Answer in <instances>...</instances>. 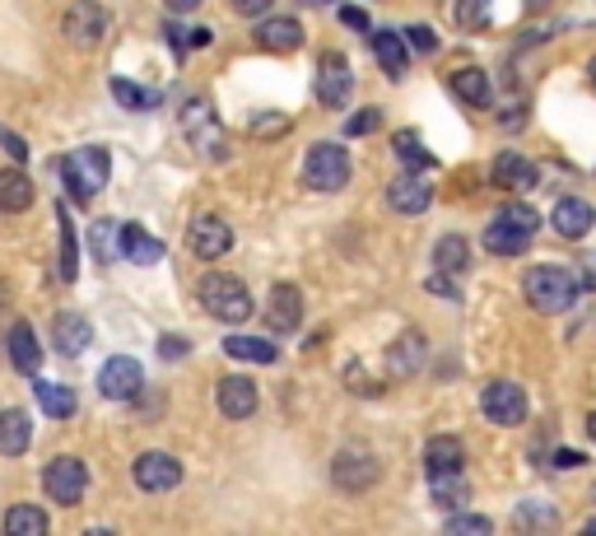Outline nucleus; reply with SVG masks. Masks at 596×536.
Instances as JSON below:
<instances>
[{"mask_svg":"<svg viewBox=\"0 0 596 536\" xmlns=\"http://www.w3.org/2000/svg\"><path fill=\"white\" fill-rule=\"evenodd\" d=\"M182 141L201 154L205 164H224L229 159V135H224L219 127V112H215V103H210L205 94H191L182 103Z\"/></svg>","mask_w":596,"mask_h":536,"instance_id":"obj_1","label":"nucleus"},{"mask_svg":"<svg viewBox=\"0 0 596 536\" xmlns=\"http://www.w3.org/2000/svg\"><path fill=\"white\" fill-rule=\"evenodd\" d=\"M536 234H540V215L532 211L527 201H513V205H503V215L489 219L485 248L494 257H522L536 243Z\"/></svg>","mask_w":596,"mask_h":536,"instance_id":"obj_2","label":"nucleus"},{"mask_svg":"<svg viewBox=\"0 0 596 536\" xmlns=\"http://www.w3.org/2000/svg\"><path fill=\"white\" fill-rule=\"evenodd\" d=\"M522 294H527V303L536 308V313L555 318L577 299V281L564 266H532L527 275H522Z\"/></svg>","mask_w":596,"mask_h":536,"instance_id":"obj_3","label":"nucleus"},{"mask_svg":"<svg viewBox=\"0 0 596 536\" xmlns=\"http://www.w3.org/2000/svg\"><path fill=\"white\" fill-rule=\"evenodd\" d=\"M108 172H112L108 150H98V145H84V150H75V154H65V159H61V182H65V192L75 196V205L94 201L103 187H108Z\"/></svg>","mask_w":596,"mask_h":536,"instance_id":"obj_4","label":"nucleus"},{"mask_svg":"<svg viewBox=\"0 0 596 536\" xmlns=\"http://www.w3.org/2000/svg\"><path fill=\"white\" fill-rule=\"evenodd\" d=\"M201 308L219 322H248L252 318V294L238 275H205L201 281Z\"/></svg>","mask_w":596,"mask_h":536,"instance_id":"obj_5","label":"nucleus"},{"mask_svg":"<svg viewBox=\"0 0 596 536\" xmlns=\"http://www.w3.org/2000/svg\"><path fill=\"white\" fill-rule=\"evenodd\" d=\"M303 182L312 192H341L349 182V154L336 141H318L303 154Z\"/></svg>","mask_w":596,"mask_h":536,"instance_id":"obj_6","label":"nucleus"},{"mask_svg":"<svg viewBox=\"0 0 596 536\" xmlns=\"http://www.w3.org/2000/svg\"><path fill=\"white\" fill-rule=\"evenodd\" d=\"M43 486H47V499H51V504L75 509L80 499H84V490H90V466H84L80 457L61 453V457H51V462H47Z\"/></svg>","mask_w":596,"mask_h":536,"instance_id":"obj_7","label":"nucleus"},{"mask_svg":"<svg viewBox=\"0 0 596 536\" xmlns=\"http://www.w3.org/2000/svg\"><path fill=\"white\" fill-rule=\"evenodd\" d=\"M480 410H485V420L489 425H503V429H517V425H527V392H522L517 383H508V378H499V383H489L480 392Z\"/></svg>","mask_w":596,"mask_h":536,"instance_id":"obj_8","label":"nucleus"},{"mask_svg":"<svg viewBox=\"0 0 596 536\" xmlns=\"http://www.w3.org/2000/svg\"><path fill=\"white\" fill-rule=\"evenodd\" d=\"M61 33H65V43H75L80 51H94L108 38V10H103L98 0H75L61 20Z\"/></svg>","mask_w":596,"mask_h":536,"instance_id":"obj_9","label":"nucleus"},{"mask_svg":"<svg viewBox=\"0 0 596 536\" xmlns=\"http://www.w3.org/2000/svg\"><path fill=\"white\" fill-rule=\"evenodd\" d=\"M378 476H382V466L373 453H363V448H345V453H336V462H331V480H336V490H345V495L373 490Z\"/></svg>","mask_w":596,"mask_h":536,"instance_id":"obj_10","label":"nucleus"},{"mask_svg":"<svg viewBox=\"0 0 596 536\" xmlns=\"http://www.w3.org/2000/svg\"><path fill=\"white\" fill-rule=\"evenodd\" d=\"M312 90H318V103L322 108H345L349 94H355V71H349V61L341 51H326L318 61V80H312Z\"/></svg>","mask_w":596,"mask_h":536,"instance_id":"obj_11","label":"nucleus"},{"mask_svg":"<svg viewBox=\"0 0 596 536\" xmlns=\"http://www.w3.org/2000/svg\"><path fill=\"white\" fill-rule=\"evenodd\" d=\"M131 476L145 495H168V490L182 486V462L172 453H140L135 466H131Z\"/></svg>","mask_w":596,"mask_h":536,"instance_id":"obj_12","label":"nucleus"},{"mask_svg":"<svg viewBox=\"0 0 596 536\" xmlns=\"http://www.w3.org/2000/svg\"><path fill=\"white\" fill-rule=\"evenodd\" d=\"M140 388H145V369H140L131 355H112L108 365L98 369V392L108 396V402H135Z\"/></svg>","mask_w":596,"mask_h":536,"instance_id":"obj_13","label":"nucleus"},{"mask_svg":"<svg viewBox=\"0 0 596 536\" xmlns=\"http://www.w3.org/2000/svg\"><path fill=\"white\" fill-rule=\"evenodd\" d=\"M187 248L196 252L201 262H219V257L234 248L229 219H219V215H196V219H191V229H187Z\"/></svg>","mask_w":596,"mask_h":536,"instance_id":"obj_14","label":"nucleus"},{"mask_svg":"<svg viewBox=\"0 0 596 536\" xmlns=\"http://www.w3.org/2000/svg\"><path fill=\"white\" fill-rule=\"evenodd\" d=\"M298 322H303V294H298V285H289V281L271 285V294H266V326L275 336H289V332H298Z\"/></svg>","mask_w":596,"mask_h":536,"instance_id":"obj_15","label":"nucleus"},{"mask_svg":"<svg viewBox=\"0 0 596 536\" xmlns=\"http://www.w3.org/2000/svg\"><path fill=\"white\" fill-rule=\"evenodd\" d=\"M252 43L261 51H298L303 47V24L289 20V14H271V20H261L252 28Z\"/></svg>","mask_w":596,"mask_h":536,"instance_id":"obj_16","label":"nucleus"},{"mask_svg":"<svg viewBox=\"0 0 596 536\" xmlns=\"http://www.w3.org/2000/svg\"><path fill=\"white\" fill-rule=\"evenodd\" d=\"M51 345H57L65 359L84 355L94 345V322L84 313H57V322H51Z\"/></svg>","mask_w":596,"mask_h":536,"instance_id":"obj_17","label":"nucleus"},{"mask_svg":"<svg viewBox=\"0 0 596 536\" xmlns=\"http://www.w3.org/2000/svg\"><path fill=\"white\" fill-rule=\"evenodd\" d=\"M425 359H429L425 332H401L392 341V350H388V373L392 378H415L419 369H425Z\"/></svg>","mask_w":596,"mask_h":536,"instance_id":"obj_18","label":"nucleus"},{"mask_svg":"<svg viewBox=\"0 0 596 536\" xmlns=\"http://www.w3.org/2000/svg\"><path fill=\"white\" fill-rule=\"evenodd\" d=\"M388 205L396 215H425L429 205H433V187L419 178V172H406V178H396L388 187Z\"/></svg>","mask_w":596,"mask_h":536,"instance_id":"obj_19","label":"nucleus"},{"mask_svg":"<svg viewBox=\"0 0 596 536\" xmlns=\"http://www.w3.org/2000/svg\"><path fill=\"white\" fill-rule=\"evenodd\" d=\"M5 350H10V365L20 369V373H28V378L43 373V345H38V332H33L28 322H14V326H10Z\"/></svg>","mask_w":596,"mask_h":536,"instance_id":"obj_20","label":"nucleus"},{"mask_svg":"<svg viewBox=\"0 0 596 536\" xmlns=\"http://www.w3.org/2000/svg\"><path fill=\"white\" fill-rule=\"evenodd\" d=\"M550 224H555L559 238H587L592 224H596V211H592V201H583V196H564L555 205Z\"/></svg>","mask_w":596,"mask_h":536,"instance_id":"obj_21","label":"nucleus"},{"mask_svg":"<svg viewBox=\"0 0 596 536\" xmlns=\"http://www.w3.org/2000/svg\"><path fill=\"white\" fill-rule=\"evenodd\" d=\"M466 466V443L457 434H433L425 443V472L429 476H448V472H462Z\"/></svg>","mask_w":596,"mask_h":536,"instance_id":"obj_22","label":"nucleus"},{"mask_svg":"<svg viewBox=\"0 0 596 536\" xmlns=\"http://www.w3.org/2000/svg\"><path fill=\"white\" fill-rule=\"evenodd\" d=\"M215 406H219V415H229V420H248V415L257 410V388L248 383V378H219Z\"/></svg>","mask_w":596,"mask_h":536,"instance_id":"obj_23","label":"nucleus"},{"mask_svg":"<svg viewBox=\"0 0 596 536\" xmlns=\"http://www.w3.org/2000/svg\"><path fill=\"white\" fill-rule=\"evenodd\" d=\"M121 257L135 266H154V262H164V243L145 224H121Z\"/></svg>","mask_w":596,"mask_h":536,"instance_id":"obj_24","label":"nucleus"},{"mask_svg":"<svg viewBox=\"0 0 596 536\" xmlns=\"http://www.w3.org/2000/svg\"><path fill=\"white\" fill-rule=\"evenodd\" d=\"M489 178H494L499 187H508V192H532V187L540 182V168L532 159H522V154H499Z\"/></svg>","mask_w":596,"mask_h":536,"instance_id":"obj_25","label":"nucleus"},{"mask_svg":"<svg viewBox=\"0 0 596 536\" xmlns=\"http://www.w3.org/2000/svg\"><path fill=\"white\" fill-rule=\"evenodd\" d=\"M33 178L24 168H0V211L5 215H24L28 205H33Z\"/></svg>","mask_w":596,"mask_h":536,"instance_id":"obj_26","label":"nucleus"},{"mask_svg":"<svg viewBox=\"0 0 596 536\" xmlns=\"http://www.w3.org/2000/svg\"><path fill=\"white\" fill-rule=\"evenodd\" d=\"M448 84H452V94H457L466 108H489V103H494V84H489V75L480 71V65H462Z\"/></svg>","mask_w":596,"mask_h":536,"instance_id":"obj_27","label":"nucleus"},{"mask_svg":"<svg viewBox=\"0 0 596 536\" xmlns=\"http://www.w3.org/2000/svg\"><path fill=\"white\" fill-rule=\"evenodd\" d=\"M33 396H38V406L51 415V420H70L75 415V388L65 383H47V378H33Z\"/></svg>","mask_w":596,"mask_h":536,"instance_id":"obj_28","label":"nucleus"},{"mask_svg":"<svg viewBox=\"0 0 596 536\" xmlns=\"http://www.w3.org/2000/svg\"><path fill=\"white\" fill-rule=\"evenodd\" d=\"M373 57H378V65L382 71H388L392 80H401L406 75V65H410V51H406V38H401V33H373Z\"/></svg>","mask_w":596,"mask_h":536,"instance_id":"obj_29","label":"nucleus"},{"mask_svg":"<svg viewBox=\"0 0 596 536\" xmlns=\"http://www.w3.org/2000/svg\"><path fill=\"white\" fill-rule=\"evenodd\" d=\"M33 439V425H28V415L24 410H0V457H20L24 448Z\"/></svg>","mask_w":596,"mask_h":536,"instance_id":"obj_30","label":"nucleus"},{"mask_svg":"<svg viewBox=\"0 0 596 536\" xmlns=\"http://www.w3.org/2000/svg\"><path fill=\"white\" fill-rule=\"evenodd\" d=\"M433 266L443 271V275H466L470 266V248H466V238L462 234H443L433 243Z\"/></svg>","mask_w":596,"mask_h":536,"instance_id":"obj_31","label":"nucleus"},{"mask_svg":"<svg viewBox=\"0 0 596 536\" xmlns=\"http://www.w3.org/2000/svg\"><path fill=\"white\" fill-rule=\"evenodd\" d=\"M90 248H94V262H98V266H112L117 252H121V224L94 219V224H90Z\"/></svg>","mask_w":596,"mask_h":536,"instance_id":"obj_32","label":"nucleus"},{"mask_svg":"<svg viewBox=\"0 0 596 536\" xmlns=\"http://www.w3.org/2000/svg\"><path fill=\"white\" fill-rule=\"evenodd\" d=\"M224 355L248 359V365H275V359H279L275 345L261 341V336H224Z\"/></svg>","mask_w":596,"mask_h":536,"instance_id":"obj_33","label":"nucleus"},{"mask_svg":"<svg viewBox=\"0 0 596 536\" xmlns=\"http://www.w3.org/2000/svg\"><path fill=\"white\" fill-rule=\"evenodd\" d=\"M429 495L438 509H462L470 499V486L462 480V472H448V476H429Z\"/></svg>","mask_w":596,"mask_h":536,"instance_id":"obj_34","label":"nucleus"},{"mask_svg":"<svg viewBox=\"0 0 596 536\" xmlns=\"http://www.w3.org/2000/svg\"><path fill=\"white\" fill-rule=\"evenodd\" d=\"M57 224H61V281L80 275V243H75V224H70V205H57Z\"/></svg>","mask_w":596,"mask_h":536,"instance_id":"obj_35","label":"nucleus"},{"mask_svg":"<svg viewBox=\"0 0 596 536\" xmlns=\"http://www.w3.org/2000/svg\"><path fill=\"white\" fill-rule=\"evenodd\" d=\"M51 523H47V513L38 509V504H14L10 513H5V532L10 536H43Z\"/></svg>","mask_w":596,"mask_h":536,"instance_id":"obj_36","label":"nucleus"},{"mask_svg":"<svg viewBox=\"0 0 596 536\" xmlns=\"http://www.w3.org/2000/svg\"><path fill=\"white\" fill-rule=\"evenodd\" d=\"M452 20H457L462 33H485L489 20H494V5H489V0H457V5H452Z\"/></svg>","mask_w":596,"mask_h":536,"instance_id":"obj_37","label":"nucleus"},{"mask_svg":"<svg viewBox=\"0 0 596 536\" xmlns=\"http://www.w3.org/2000/svg\"><path fill=\"white\" fill-rule=\"evenodd\" d=\"M392 150L401 154V164H406L410 172H425V168H433V164H438L433 154H429L425 145H419V135H415V131H401L396 141H392Z\"/></svg>","mask_w":596,"mask_h":536,"instance_id":"obj_38","label":"nucleus"},{"mask_svg":"<svg viewBox=\"0 0 596 536\" xmlns=\"http://www.w3.org/2000/svg\"><path fill=\"white\" fill-rule=\"evenodd\" d=\"M112 98L121 103V108H131V112H140V108H154V103H159V94H150V90H140L135 80H121V75H112Z\"/></svg>","mask_w":596,"mask_h":536,"instance_id":"obj_39","label":"nucleus"},{"mask_svg":"<svg viewBox=\"0 0 596 536\" xmlns=\"http://www.w3.org/2000/svg\"><path fill=\"white\" fill-rule=\"evenodd\" d=\"M289 112H252L248 117V131L257 135V141H279V135H289Z\"/></svg>","mask_w":596,"mask_h":536,"instance_id":"obj_40","label":"nucleus"},{"mask_svg":"<svg viewBox=\"0 0 596 536\" xmlns=\"http://www.w3.org/2000/svg\"><path fill=\"white\" fill-rule=\"evenodd\" d=\"M448 532L452 536H489L494 523H489V517H476V513H457V517H448Z\"/></svg>","mask_w":596,"mask_h":536,"instance_id":"obj_41","label":"nucleus"},{"mask_svg":"<svg viewBox=\"0 0 596 536\" xmlns=\"http://www.w3.org/2000/svg\"><path fill=\"white\" fill-rule=\"evenodd\" d=\"M345 388L355 392V396H378V392H382V388L373 383V378L363 373V365H359V359H349V365H345Z\"/></svg>","mask_w":596,"mask_h":536,"instance_id":"obj_42","label":"nucleus"},{"mask_svg":"<svg viewBox=\"0 0 596 536\" xmlns=\"http://www.w3.org/2000/svg\"><path fill=\"white\" fill-rule=\"evenodd\" d=\"M382 127V112L378 108H363V112H355L345 122V135H368V131H378Z\"/></svg>","mask_w":596,"mask_h":536,"instance_id":"obj_43","label":"nucleus"},{"mask_svg":"<svg viewBox=\"0 0 596 536\" xmlns=\"http://www.w3.org/2000/svg\"><path fill=\"white\" fill-rule=\"evenodd\" d=\"M517 523H522V527H532V523H540V527H555V523H559V513H555V509L522 504V509H517Z\"/></svg>","mask_w":596,"mask_h":536,"instance_id":"obj_44","label":"nucleus"},{"mask_svg":"<svg viewBox=\"0 0 596 536\" xmlns=\"http://www.w3.org/2000/svg\"><path fill=\"white\" fill-rule=\"evenodd\" d=\"M406 43H410L415 51H425V57H429V51H438V33H433L429 24H415V28L406 33Z\"/></svg>","mask_w":596,"mask_h":536,"instance_id":"obj_45","label":"nucleus"},{"mask_svg":"<svg viewBox=\"0 0 596 536\" xmlns=\"http://www.w3.org/2000/svg\"><path fill=\"white\" fill-rule=\"evenodd\" d=\"M159 355H164V359H187V355H191V341L168 332V336H159Z\"/></svg>","mask_w":596,"mask_h":536,"instance_id":"obj_46","label":"nucleus"},{"mask_svg":"<svg viewBox=\"0 0 596 536\" xmlns=\"http://www.w3.org/2000/svg\"><path fill=\"white\" fill-rule=\"evenodd\" d=\"M0 150H5V154H10V159H14V164H24V159H28V150H24V141H20V135H14V131H5V127H0Z\"/></svg>","mask_w":596,"mask_h":536,"instance_id":"obj_47","label":"nucleus"},{"mask_svg":"<svg viewBox=\"0 0 596 536\" xmlns=\"http://www.w3.org/2000/svg\"><path fill=\"white\" fill-rule=\"evenodd\" d=\"M341 24L355 28V33H368V14H363L359 5H345V10H341Z\"/></svg>","mask_w":596,"mask_h":536,"instance_id":"obj_48","label":"nucleus"},{"mask_svg":"<svg viewBox=\"0 0 596 536\" xmlns=\"http://www.w3.org/2000/svg\"><path fill=\"white\" fill-rule=\"evenodd\" d=\"M271 5H275V0H234V10L248 14V20H261V14H266Z\"/></svg>","mask_w":596,"mask_h":536,"instance_id":"obj_49","label":"nucleus"},{"mask_svg":"<svg viewBox=\"0 0 596 536\" xmlns=\"http://www.w3.org/2000/svg\"><path fill=\"white\" fill-rule=\"evenodd\" d=\"M587 457L583 453H573V448H559V453H555V466H559V472H573V466H583Z\"/></svg>","mask_w":596,"mask_h":536,"instance_id":"obj_50","label":"nucleus"},{"mask_svg":"<svg viewBox=\"0 0 596 536\" xmlns=\"http://www.w3.org/2000/svg\"><path fill=\"white\" fill-rule=\"evenodd\" d=\"M429 289H433V294H448V299H457V289H452V281H443V271H438L433 281H429Z\"/></svg>","mask_w":596,"mask_h":536,"instance_id":"obj_51","label":"nucleus"},{"mask_svg":"<svg viewBox=\"0 0 596 536\" xmlns=\"http://www.w3.org/2000/svg\"><path fill=\"white\" fill-rule=\"evenodd\" d=\"M168 10L172 14H191V10H201V0H168Z\"/></svg>","mask_w":596,"mask_h":536,"instance_id":"obj_52","label":"nucleus"},{"mask_svg":"<svg viewBox=\"0 0 596 536\" xmlns=\"http://www.w3.org/2000/svg\"><path fill=\"white\" fill-rule=\"evenodd\" d=\"M587 434L596 439V410H592V420H587Z\"/></svg>","mask_w":596,"mask_h":536,"instance_id":"obj_53","label":"nucleus"},{"mask_svg":"<svg viewBox=\"0 0 596 536\" xmlns=\"http://www.w3.org/2000/svg\"><path fill=\"white\" fill-rule=\"evenodd\" d=\"M592 80H596V57H592Z\"/></svg>","mask_w":596,"mask_h":536,"instance_id":"obj_54","label":"nucleus"},{"mask_svg":"<svg viewBox=\"0 0 596 536\" xmlns=\"http://www.w3.org/2000/svg\"><path fill=\"white\" fill-rule=\"evenodd\" d=\"M592 499H596V490H592Z\"/></svg>","mask_w":596,"mask_h":536,"instance_id":"obj_55","label":"nucleus"}]
</instances>
